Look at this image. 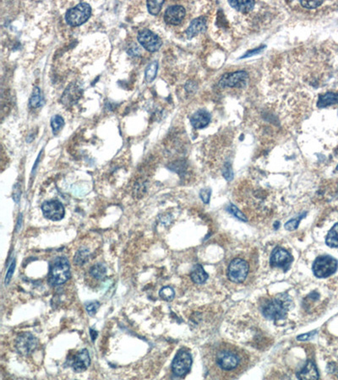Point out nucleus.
I'll use <instances>...</instances> for the list:
<instances>
[{"instance_id":"f257e3e1","label":"nucleus","mask_w":338,"mask_h":380,"mask_svg":"<svg viewBox=\"0 0 338 380\" xmlns=\"http://www.w3.org/2000/svg\"><path fill=\"white\" fill-rule=\"evenodd\" d=\"M206 359L211 378L221 380L238 377L247 369L250 363L246 351L228 343L211 347Z\"/></svg>"},{"instance_id":"f03ea898","label":"nucleus","mask_w":338,"mask_h":380,"mask_svg":"<svg viewBox=\"0 0 338 380\" xmlns=\"http://www.w3.org/2000/svg\"><path fill=\"white\" fill-rule=\"evenodd\" d=\"M293 302L287 293H281L267 300L261 306V313L268 319L280 320L286 318L287 312L293 308Z\"/></svg>"},{"instance_id":"7ed1b4c3","label":"nucleus","mask_w":338,"mask_h":380,"mask_svg":"<svg viewBox=\"0 0 338 380\" xmlns=\"http://www.w3.org/2000/svg\"><path fill=\"white\" fill-rule=\"evenodd\" d=\"M69 264L65 257L57 258L50 269V281L55 285H61L69 278Z\"/></svg>"},{"instance_id":"20e7f679","label":"nucleus","mask_w":338,"mask_h":380,"mask_svg":"<svg viewBox=\"0 0 338 380\" xmlns=\"http://www.w3.org/2000/svg\"><path fill=\"white\" fill-rule=\"evenodd\" d=\"M91 15V8L87 3H80L66 12L65 20L71 26H79L87 21Z\"/></svg>"},{"instance_id":"39448f33","label":"nucleus","mask_w":338,"mask_h":380,"mask_svg":"<svg viewBox=\"0 0 338 380\" xmlns=\"http://www.w3.org/2000/svg\"><path fill=\"white\" fill-rule=\"evenodd\" d=\"M338 261L331 256L318 257L313 264V272L318 278H327L335 273Z\"/></svg>"},{"instance_id":"423d86ee","label":"nucleus","mask_w":338,"mask_h":380,"mask_svg":"<svg viewBox=\"0 0 338 380\" xmlns=\"http://www.w3.org/2000/svg\"><path fill=\"white\" fill-rule=\"evenodd\" d=\"M250 270V266L247 261L236 258L232 260L228 269V277L234 283L244 282Z\"/></svg>"},{"instance_id":"0eeeda50","label":"nucleus","mask_w":338,"mask_h":380,"mask_svg":"<svg viewBox=\"0 0 338 380\" xmlns=\"http://www.w3.org/2000/svg\"><path fill=\"white\" fill-rule=\"evenodd\" d=\"M192 357L189 351L180 350L172 363V373L178 377H184L190 371Z\"/></svg>"},{"instance_id":"6e6552de","label":"nucleus","mask_w":338,"mask_h":380,"mask_svg":"<svg viewBox=\"0 0 338 380\" xmlns=\"http://www.w3.org/2000/svg\"><path fill=\"white\" fill-rule=\"evenodd\" d=\"M138 41L144 49L152 52L158 51L163 45V42L159 36L147 29L140 31L138 34Z\"/></svg>"},{"instance_id":"1a4fd4ad","label":"nucleus","mask_w":338,"mask_h":380,"mask_svg":"<svg viewBox=\"0 0 338 380\" xmlns=\"http://www.w3.org/2000/svg\"><path fill=\"white\" fill-rule=\"evenodd\" d=\"M248 78L247 72L243 70L234 72L223 75L219 82V84L221 87H238L246 84Z\"/></svg>"},{"instance_id":"9d476101","label":"nucleus","mask_w":338,"mask_h":380,"mask_svg":"<svg viewBox=\"0 0 338 380\" xmlns=\"http://www.w3.org/2000/svg\"><path fill=\"white\" fill-rule=\"evenodd\" d=\"M42 210L46 217L52 221H60L65 216V208L58 200L44 202L42 205Z\"/></svg>"},{"instance_id":"9b49d317","label":"nucleus","mask_w":338,"mask_h":380,"mask_svg":"<svg viewBox=\"0 0 338 380\" xmlns=\"http://www.w3.org/2000/svg\"><path fill=\"white\" fill-rule=\"evenodd\" d=\"M293 261L291 253L283 248H276L270 256V263L271 266L280 267L286 270L288 269Z\"/></svg>"},{"instance_id":"f8f14e48","label":"nucleus","mask_w":338,"mask_h":380,"mask_svg":"<svg viewBox=\"0 0 338 380\" xmlns=\"http://www.w3.org/2000/svg\"><path fill=\"white\" fill-rule=\"evenodd\" d=\"M36 347H37V341L36 338L30 333H24L17 338V351L21 355L27 356L31 354L32 352L35 351Z\"/></svg>"},{"instance_id":"ddd939ff","label":"nucleus","mask_w":338,"mask_h":380,"mask_svg":"<svg viewBox=\"0 0 338 380\" xmlns=\"http://www.w3.org/2000/svg\"><path fill=\"white\" fill-rule=\"evenodd\" d=\"M186 9L181 5H172L167 9L164 14V20L168 24L177 26L182 22L186 17Z\"/></svg>"},{"instance_id":"4468645a","label":"nucleus","mask_w":338,"mask_h":380,"mask_svg":"<svg viewBox=\"0 0 338 380\" xmlns=\"http://www.w3.org/2000/svg\"><path fill=\"white\" fill-rule=\"evenodd\" d=\"M210 122H211V114L205 109H200L197 112H195L190 118L192 126L197 130L207 126Z\"/></svg>"},{"instance_id":"2eb2a0df","label":"nucleus","mask_w":338,"mask_h":380,"mask_svg":"<svg viewBox=\"0 0 338 380\" xmlns=\"http://www.w3.org/2000/svg\"><path fill=\"white\" fill-rule=\"evenodd\" d=\"M91 363L89 351L86 349H83L78 354L75 356V360L73 363V368L77 373H82L87 369Z\"/></svg>"},{"instance_id":"dca6fc26","label":"nucleus","mask_w":338,"mask_h":380,"mask_svg":"<svg viewBox=\"0 0 338 380\" xmlns=\"http://www.w3.org/2000/svg\"><path fill=\"white\" fill-rule=\"evenodd\" d=\"M82 96V91L81 89L75 84H72L66 88L62 97V101L64 104L66 106H70V105L75 103L79 98Z\"/></svg>"},{"instance_id":"f3484780","label":"nucleus","mask_w":338,"mask_h":380,"mask_svg":"<svg viewBox=\"0 0 338 380\" xmlns=\"http://www.w3.org/2000/svg\"><path fill=\"white\" fill-rule=\"evenodd\" d=\"M206 30V20L205 17H199L193 20L186 31V34L189 38L197 36L201 33H205Z\"/></svg>"},{"instance_id":"a211bd4d","label":"nucleus","mask_w":338,"mask_h":380,"mask_svg":"<svg viewBox=\"0 0 338 380\" xmlns=\"http://www.w3.org/2000/svg\"><path fill=\"white\" fill-rule=\"evenodd\" d=\"M297 377L303 380H318V370L316 364L312 361H308L302 370L297 374Z\"/></svg>"},{"instance_id":"6ab92c4d","label":"nucleus","mask_w":338,"mask_h":380,"mask_svg":"<svg viewBox=\"0 0 338 380\" xmlns=\"http://www.w3.org/2000/svg\"><path fill=\"white\" fill-rule=\"evenodd\" d=\"M338 104V93L327 92L325 94L321 95L319 97L317 107L320 108L329 107L332 105Z\"/></svg>"},{"instance_id":"aec40b11","label":"nucleus","mask_w":338,"mask_h":380,"mask_svg":"<svg viewBox=\"0 0 338 380\" xmlns=\"http://www.w3.org/2000/svg\"><path fill=\"white\" fill-rule=\"evenodd\" d=\"M228 3L231 5L234 9L242 12V13H249L251 10H253L254 6V1H229Z\"/></svg>"},{"instance_id":"412c9836","label":"nucleus","mask_w":338,"mask_h":380,"mask_svg":"<svg viewBox=\"0 0 338 380\" xmlns=\"http://www.w3.org/2000/svg\"><path fill=\"white\" fill-rule=\"evenodd\" d=\"M191 279L196 284H203L206 281L208 275L201 264H196L191 272Z\"/></svg>"},{"instance_id":"4be33fe9","label":"nucleus","mask_w":338,"mask_h":380,"mask_svg":"<svg viewBox=\"0 0 338 380\" xmlns=\"http://www.w3.org/2000/svg\"><path fill=\"white\" fill-rule=\"evenodd\" d=\"M325 244L329 247L338 248V222L329 231L325 238Z\"/></svg>"},{"instance_id":"5701e85b","label":"nucleus","mask_w":338,"mask_h":380,"mask_svg":"<svg viewBox=\"0 0 338 380\" xmlns=\"http://www.w3.org/2000/svg\"><path fill=\"white\" fill-rule=\"evenodd\" d=\"M106 273H107L106 267L103 264H95V265L91 267V270H90L91 276L97 280L103 279L105 276H106Z\"/></svg>"},{"instance_id":"b1692460","label":"nucleus","mask_w":338,"mask_h":380,"mask_svg":"<svg viewBox=\"0 0 338 380\" xmlns=\"http://www.w3.org/2000/svg\"><path fill=\"white\" fill-rule=\"evenodd\" d=\"M42 101H43V98L39 88H34L33 96L30 99V105L33 107H39L40 106H42Z\"/></svg>"},{"instance_id":"393cba45","label":"nucleus","mask_w":338,"mask_h":380,"mask_svg":"<svg viewBox=\"0 0 338 380\" xmlns=\"http://www.w3.org/2000/svg\"><path fill=\"white\" fill-rule=\"evenodd\" d=\"M157 68H158V63L156 61L151 63L148 66H147V69H146V80L147 82H152L154 81V79L156 78V73H157Z\"/></svg>"},{"instance_id":"a878e982","label":"nucleus","mask_w":338,"mask_h":380,"mask_svg":"<svg viewBox=\"0 0 338 380\" xmlns=\"http://www.w3.org/2000/svg\"><path fill=\"white\" fill-rule=\"evenodd\" d=\"M163 3H164V1H148L147 8H148L149 13L152 16H156L157 14L159 13Z\"/></svg>"},{"instance_id":"bb28decb","label":"nucleus","mask_w":338,"mask_h":380,"mask_svg":"<svg viewBox=\"0 0 338 380\" xmlns=\"http://www.w3.org/2000/svg\"><path fill=\"white\" fill-rule=\"evenodd\" d=\"M89 253H89V250L86 249V248L80 249L75 254V263L77 264H80V265L84 264L87 261L88 259H89Z\"/></svg>"},{"instance_id":"cd10ccee","label":"nucleus","mask_w":338,"mask_h":380,"mask_svg":"<svg viewBox=\"0 0 338 380\" xmlns=\"http://www.w3.org/2000/svg\"><path fill=\"white\" fill-rule=\"evenodd\" d=\"M64 125H65V121H64L61 116L56 115L54 117H52V119H51V126H52L53 133H57L59 131H60Z\"/></svg>"},{"instance_id":"c85d7f7f","label":"nucleus","mask_w":338,"mask_h":380,"mask_svg":"<svg viewBox=\"0 0 338 380\" xmlns=\"http://www.w3.org/2000/svg\"><path fill=\"white\" fill-rule=\"evenodd\" d=\"M159 295L163 300L171 301V300L174 298L175 293H174V290L172 289V287H170V286H165V287H163V288L161 289Z\"/></svg>"},{"instance_id":"c756f323","label":"nucleus","mask_w":338,"mask_h":380,"mask_svg":"<svg viewBox=\"0 0 338 380\" xmlns=\"http://www.w3.org/2000/svg\"><path fill=\"white\" fill-rule=\"evenodd\" d=\"M306 213H303L300 216H299L296 219H293V220H290L289 221H287L286 224H285V229L287 231H294L296 229H298L299 228V222L301 221L304 216H305Z\"/></svg>"},{"instance_id":"7c9ffc66","label":"nucleus","mask_w":338,"mask_h":380,"mask_svg":"<svg viewBox=\"0 0 338 380\" xmlns=\"http://www.w3.org/2000/svg\"><path fill=\"white\" fill-rule=\"evenodd\" d=\"M227 211H228L229 213H231L235 217L237 218L238 220H240V221H247V219L245 217V215H244L243 214L235 205L230 204V205H228V207H227Z\"/></svg>"},{"instance_id":"2f4dec72","label":"nucleus","mask_w":338,"mask_h":380,"mask_svg":"<svg viewBox=\"0 0 338 380\" xmlns=\"http://www.w3.org/2000/svg\"><path fill=\"white\" fill-rule=\"evenodd\" d=\"M99 307H100V303H99V302H98V301H94V302H89L87 305H86V307H85V309H86L88 314L92 316L94 315L95 314L97 313L98 309H99Z\"/></svg>"},{"instance_id":"473e14b6","label":"nucleus","mask_w":338,"mask_h":380,"mask_svg":"<svg viewBox=\"0 0 338 380\" xmlns=\"http://www.w3.org/2000/svg\"><path fill=\"white\" fill-rule=\"evenodd\" d=\"M301 5L304 8H307V9H316L317 7L321 6L323 1H301L300 2Z\"/></svg>"},{"instance_id":"72a5a7b5","label":"nucleus","mask_w":338,"mask_h":380,"mask_svg":"<svg viewBox=\"0 0 338 380\" xmlns=\"http://www.w3.org/2000/svg\"><path fill=\"white\" fill-rule=\"evenodd\" d=\"M211 190L210 189H202L200 193V196L202 198V201L205 204H209L210 198H211Z\"/></svg>"},{"instance_id":"f704fd0d","label":"nucleus","mask_w":338,"mask_h":380,"mask_svg":"<svg viewBox=\"0 0 338 380\" xmlns=\"http://www.w3.org/2000/svg\"><path fill=\"white\" fill-rule=\"evenodd\" d=\"M223 176H224L225 179H227L228 181H230L233 179V171H232V167L230 166V164H228L227 166H225L224 172H223Z\"/></svg>"},{"instance_id":"c9c22d12","label":"nucleus","mask_w":338,"mask_h":380,"mask_svg":"<svg viewBox=\"0 0 338 380\" xmlns=\"http://www.w3.org/2000/svg\"><path fill=\"white\" fill-rule=\"evenodd\" d=\"M15 264L16 263H15V260H14L12 264H11L10 268H9V270L7 271L6 278H5V283H6V284L10 282L11 277L13 276L14 270H15V267H16V264Z\"/></svg>"},{"instance_id":"e433bc0d","label":"nucleus","mask_w":338,"mask_h":380,"mask_svg":"<svg viewBox=\"0 0 338 380\" xmlns=\"http://www.w3.org/2000/svg\"><path fill=\"white\" fill-rule=\"evenodd\" d=\"M264 48H265V46H262V47L258 48V49H254V50H251V51H249V52H248L247 53L245 54V55L242 57V59H244V58H249V57H251V56L255 55V54H257V53H259V52H261V51L263 50Z\"/></svg>"},{"instance_id":"4c0bfd02","label":"nucleus","mask_w":338,"mask_h":380,"mask_svg":"<svg viewBox=\"0 0 338 380\" xmlns=\"http://www.w3.org/2000/svg\"><path fill=\"white\" fill-rule=\"evenodd\" d=\"M316 334V331L309 332L308 334H304V335H299L298 336V340L299 341H306V340H309L311 339L312 336Z\"/></svg>"},{"instance_id":"58836bf2","label":"nucleus","mask_w":338,"mask_h":380,"mask_svg":"<svg viewBox=\"0 0 338 380\" xmlns=\"http://www.w3.org/2000/svg\"><path fill=\"white\" fill-rule=\"evenodd\" d=\"M90 334H91V340L92 341H94L96 340V338L98 336V332L95 331L93 330H90Z\"/></svg>"},{"instance_id":"ea45409f","label":"nucleus","mask_w":338,"mask_h":380,"mask_svg":"<svg viewBox=\"0 0 338 380\" xmlns=\"http://www.w3.org/2000/svg\"><path fill=\"white\" fill-rule=\"evenodd\" d=\"M337 170H338V166H337Z\"/></svg>"}]
</instances>
